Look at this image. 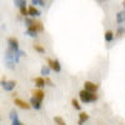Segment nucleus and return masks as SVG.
<instances>
[{"label": "nucleus", "mask_w": 125, "mask_h": 125, "mask_svg": "<svg viewBox=\"0 0 125 125\" xmlns=\"http://www.w3.org/2000/svg\"><path fill=\"white\" fill-rule=\"evenodd\" d=\"M0 120H1V116H0Z\"/></svg>", "instance_id": "c756f323"}, {"label": "nucleus", "mask_w": 125, "mask_h": 125, "mask_svg": "<svg viewBox=\"0 0 125 125\" xmlns=\"http://www.w3.org/2000/svg\"><path fill=\"white\" fill-rule=\"evenodd\" d=\"M124 33H125V29H124L123 26H119V28H118V31H116V34H115V35H116V36H121Z\"/></svg>", "instance_id": "393cba45"}, {"label": "nucleus", "mask_w": 125, "mask_h": 125, "mask_svg": "<svg viewBox=\"0 0 125 125\" xmlns=\"http://www.w3.org/2000/svg\"><path fill=\"white\" fill-rule=\"evenodd\" d=\"M114 38H115V35H114V33L111 30L105 31V34H104V39H105V41H108V43H111L114 40Z\"/></svg>", "instance_id": "4468645a"}, {"label": "nucleus", "mask_w": 125, "mask_h": 125, "mask_svg": "<svg viewBox=\"0 0 125 125\" xmlns=\"http://www.w3.org/2000/svg\"><path fill=\"white\" fill-rule=\"evenodd\" d=\"M14 104H15V105H16L18 108L24 109V110H29V109H31L30 104H29V103H26V101H25V100H23V99L14 98Z\"/></svg>", "instance_id": "39448f33"}, {"label": "nucleus", "mask_w": 125, "mask_h": 125, "mask_svg": "<svg viewBox=\"0 0 125 125\" xmlns=\"http://www.w3.org/2000/svg\"><path fill=\"white\" fill-rule=\"evenodd\" d=\"M40 5V6H45V0H31V6Z\"/></svg>", "instance_id": "412c9836"}, {"label": "nucleus", "mask_w": 125, "mask_h": 125, "mask_svg": "<svg viewBox=\"0 0 125 125\" xmlns=\"http://www.w3.org/2000/svg\"><path fill=\"white\" fill-rule=\"evenodd\" d=\"M28 14H29V16H30V18H38V16H40V15H41L40 10H39V9H36L35 6H30V8L28 9Z\"/></svg>", "instance_id": "1a4fd4ad"}, {"label": "nucleus", "mask_w": 125, "mask_h": 125, "mask_svg": "<svg viewBox=\"0 0 125 125\" xmlns=\"http://www.w3.org/2000/svg\"><path fill=\"white\" fill-rule=\"evenodd\" d=\"M45 85H49V86H54V83L53 81H51L48 76L45 78Z\"/></svg>", "instance_id": "bb28decb"}, {"label": "nucleus", "mask_w": 125, "mask_h": 125, "mask_svg": "<svg viewBox=\"0 0 125 125\" xmlns=\"http://www.w3.org/2000/svg\"><path fill=\"white\" fill-rule=\"evenodd\" d=\"M33 96L43 103V100L45 98V93L43 91V89H36V90H33Z\"/></svg>", "instance_id": "6e6552de"}, {"label": "nucleus", "mask_w": 125, "mask_h": 125, "mask_svg": "<svg viewBox=\"0 0 125 125\" xmlns=\"http://www.w3.org/2000/svg\"><path fill=\"white\" fill-rule=\"evenodd\" d=\"M99 89V85L95 84V83L93 81H85L84 83V90L89 91V93H96Z\"/></svg>", "instance_id": "423d86ee"}, {"label": "nucleus", "mask_w": 125, "mask_h": 125, "mask_svg": "<svg viewBox=\"0 0 125 125\" xmlns=\"http://www.w3.org/2000/svg\"><path fill=\"white\" fill-rule=\"evenodd\" d=\"M34 83H35V86L38 89H43L45 86V79L43 76H38L34 79Z\"/></svg>", "instance_id": "9b49d317"}, {"label": "nucleus", "mask_w": 125, "mask_h": 125, "mask_svg": "<svg viewBox=\"0 0 125 125\" xmlns=\"http://www.w3.org/2000/svg\"><path fill=\"white\" fill-rule=\"evenodd\" d=\"M34 49H35V51H38V53H40V54H44L45 53V49L41 46V45H39V44L34 45Z\"/></svg>", "instance_id": "5701e85b"}, {"label": "nucleus", "mask_w": 125, "mask_h": 125, "mask_svg": "<svg viewBox=\"0 0 125 125\" xmlns=\"http://www.w3.org/2000/svg\"><path fill=\"white\" fill-rule=\"evenodd\" d=\"M15 119H19L18 113L15 110H11V111H10V120H15Z\"/></svg>", "instance_id": "b1692460"}, {"label": "nucleus", "mask_w": 125, "mask_h": 125, "mask_svg": "<svg viewBox=\"0 0 125 125\" xmlns=\"http://www.w3.org/2000/svg\"><path fill=\"white\" fill-rule=\"evenodd\" d=\"M98 1H99V3H104V1H105V0H98Z\"/></svg>", "instance_id": "cd10ccee"}, {"label": "nucleus", "mask_w": 125, "mask_h": 125, "mask_svg": "<svg viewBox=\"0 0 125 125\" xmlns=\"http://www.w3.org/2000/svg\"><path fill=\"white\" fill-rule=\"evenodd\" d=\"M29 104H30V106L33 108V109H35V110H40V109H41V101H39V100L35 99L34 96H31Z\"/></svg>", "instance_id": "9d476101"}, {"label": "nucleus", "mask_w": 125, "mask_h": 125, "mask_svg": "<svg viewBox=\"0 0 125 125\" xmlns=\"http://www.w3.org/2000/svg\"><path fill=\"white\" fill-rule=\"evenodd\" d=\"M50 71H51V70H50V68H49L48 65H43V66H41V69H40V74L46 78V76L50 75Z\"/></svg>", "instance_id": "dca6fc26"}, {"label": "nucleus", "mask_w": 125, "mask_h": 125, "mask_svg": "<svg viewBox=\"0 0 125 125\" xmlns=\"http://www.w3.org/2000/svg\"><path fill=\"white\" fill-rule=\"evenodd\" d=\"M25 34H26L28 36H30V38H36V36H38V31H36L33 26H28Z\"/></svg>", "instance_id": "ddd939ff"}, {"label": "nucleus", "mask_w": 125, "mask_h": 125, "mask_svg": "<svg viewBox=\"0 0 125 125\" xmlns=\"http://www.w3.org/2000/svg\"><path fill=\"white\" fill-rule=\"evenodd\" d=\"M71 105H73V108L76 109V110H81V105H80V103L76 99H71Z\"/></svg>", "instance_id": "aec40b11"}, {"label": "nucleus", "mask_w": 125, "mask_h": 125, "mask_svg": "<svg viewBox=\"0 0 125 125\" xmlns=\"http://www.w3.org/2000/svg\"><path fill=\"white\" fill-rule=\"evenodd\" d=\"M1 88H3L5 91H13V90L16 88V81H15V80H6L4 84L1 85Z\"/></svg>", "instance_id": "0eeeda50"}, {"label": "nucleus", "mask_w": 125, "mask_h": 125, "mask_svg": "<svg viewBox=\"0 0 125 125\" xmlns=\"http://www.w3.org/2000/svg\"><path fill=\"white\" fill-rule=\"evenodd\" d=\"M123 6H124V9H125V0H124V1H123Z\"/></svg>", "instance_id": "c85d7f7f"}, {"label": "nucleus", "mask_w": 125, "mask_h": 125, "mask_svg": "<svg viewBox=\"0 0 125 125\" xmlns=\"http://www.w3.org/2000/svg\"><path fill=\"white\" fill-rule=\"evenodd\" d=\"M8 49L10 50H13V51H18L20 48H19V40L14 36L11 38H9L8 39Z\"/></svg>", "instance_id": "20e7f679"}, {"label": "nucleus", "mask_w": 125, "mask_h": 125, "mask_svg": "<svg viewBox=\"0 0 125 125\" xmlns=\"http://www.w3.org/2000/svg\"><path fill=\"white\" fill-rule=\"evenodd\" d=\"M19 11H20V15H21V16H24V18H26V16H29V14H28V9H26V6H23V8H20V9H19Z\"/></svg>", "instance_id": "4be33fe9"}, {"label": "nucleus", "mask_w": 125, "mask_h": 125, "mask_svg": "<svg viewBox=\"0 0 125 125\" xmlns=\"http://www.w3.org/2000/svg\"><path fill=\"white\" fill-rule=\"evenodd\" d=\"M14 5L19 9L23 6H26V0H14Z\"/></svg>", "instance_id": "f3484780"}, {"label": "nucleus", "mask_w": 125, "mask_h": 125, "mask_svg": "<svg viewBox=\"0 0 125 125\" xmlns=\"http://www.w3.org/2000/svg\"><path fill=\"white\" fill-rule=\"evenodd\" d=\"M89 120V115L86 113H84V111H81L80 114H79V119H78V124L79 125H84L86 121Z\"/></svg>", "instance_id": "f8f14e48"}, {"label": "nucleus", "mask_w": 125, "mask_h": 125, "mask_svg": "<svg viewBox=\"0 0 125 125\" xmlns=\"http://www.w3.org/2000/svg\"><path fill=\"white\" fill-rule=\"evenodd\" d=\"M11 125H25V124L21 123L19 119H15V120H11Z\"/></svg>", "instance_id": "a878e982"}, {"label": "nucleus", "mask_w": 125, "mask_h": 125, "mask_svg": "<svg viewBox=\"0 0 125 125\" xmlns=\"http://www.w3.org/2000/svg\"><path fill=\"white\" fill-rule=\"evenodd\" d=\"M54 123H55V125H66L65 120L62 119L61 116H55L54 118Z\"/></svg>", "instance_id": "6ab92c4d"}, {"label": "nucleus", "mask_w": 125, "mask_h": 125, "mask_svg": "<svg viewBox=\"0 0 125 125\" xmlns=\"http://www.w3.org/2000/svg\"><path fill=\"white\" fill-rule=\"evenodd\" d=\"M25 51L23 50H18V51H13L10 49H6L5 51V55H4V62H5V66L10 70H14L16 64H19L20 59H21L23 56H25Z\"/></svg>", "instance_id": "f257e3e1"}, {"label": "nucleus", "mask_w": 125, "mask_h": 125, "mask_svg": "<svg viewBox=\"0 0 125 125\" xmlns=\"http://www.w3.org/2000/svg\"><path fill=\"white\" fill-rule=\"evenodd\" d=\"M116 21H118V24L125 23V9L123 10V11H119L116 14Z\"/></svg>", "instance_id": "2eb2a0df"}, {"label": "nucleus", "mask_w": 125, "mask_h": 125, "mask_svg": "<svg viewBox=\"0 0 125 125\" xmlns=\"http://www.w3.org/2000/svg\"><path fill=\"white\" fill-rule=\"evenodd\" d=\"M48 66L50 68V70H54L55 73H60L61 71V64L58 59L53 60V59H48Z\"/></svg>", "instance_id": "7ed1b4c3"}, {"label": "nucleus", "mask_w": 125, "mask_h": 125, "mask_svg": "<svg viewBox=\"0 0 125 125\" xmlns=\"http://www.w3.org/2000/svg\"><path fill=\"white\" fill-rule=\"evenodd\" d=\"M24 23H25V25H26V28L28 26H31L34 23H35V20H34V18H30V16H26L25 19H24Z\"/></svg>", "instance_id": "a211bd4d"}, {"label": "nucleus", "mask_w": 125, "mask_h": 125, "mask_svg": "<svg viewBox=\"0 0 125 125\" xmlns=\"http://www.w3.org/2000/svg\"><path fill=\"white\" fill-rule=\"evenodd\" d=\"M98 94L96 93H89L86 90H80L79 91V99L81 103H84V104H88V103H95L98 100Z\"/></svg>", "instance_id": "f03ea898"}]
</instances>
